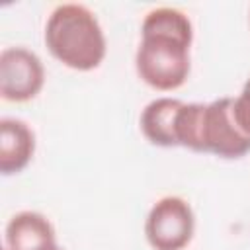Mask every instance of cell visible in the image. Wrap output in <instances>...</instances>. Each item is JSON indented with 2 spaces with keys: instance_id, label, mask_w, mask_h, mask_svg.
<instances>
[{
  "instance_id": "obj_1",
  "label": "cell",
  "mask_w": 250,
  "mask_h": 250,
  "mask_svg": "<svg viewBox=\"0 0 250 250\" xmlns=\"http://www.w3.org/2000/svg\"><path fill=\"white\" fill-rule=\"evenodd\" d=\"M193 23L178 8L160 6L145 14L135 51L137 76L158 92L182 88L191 70Z\"/></svg>"
},
{
  "instance_id": "obj_2",
  "label": "cell",
  "mask_w": 250,
  "mask_h": 250,
  "mask_svg": "<svg viewBox=\"0 0 250 250\" xmlns=\"http://www.w3.org/2000/svg\"><path fill=\"white\" fill-rule=\"evenodd\" d=\"M43 41L61 64L78 72L96 70L107 55L100 20L88 6L78 2H64L53 8L45 21Z\"/></svg>"
},
{
  "instance_id": "obj_3",
  "label": "cell",
  "mask_w": 250,
  "mask_h": 250,
  "mask_svg": "<svg viewBox=\"0 0 250 250\" xmlns=\"http://www.w3.org/2000/svg\"><path fill=\"white\" fill-rule=\"evenodd\" d=\"M176 137L178 146L225 160H236L250 152V137L242 133L232 115V98H219L209 104L184 102Z\"/></svg>"
},
{
  "instance_id": "obj_4",
  "label": "cell",
  "mask_w": 250,
  "mask_h": 250,
  "mask_svg": "<svg viewBox=\"0 0 250 250\" xmlns=\"http://www.w3.org/2000/svg\"><path fill=\"white\" fill-rule=\"evenodd\" d=\"M195 234V213L188 199L164 195L145 219V238L152 250H184Z\"/></svg>"
},
{
  "instance_id": "obj_5",
  "label": "cell",
  "mask_w": 250,
  "mask_h": 250,
  "mask_svg": "<svg viewBox=\"0 0 250 250\" xmlns=\"http://www.w3.org/2000/svg\"><path fill=\"white\" fill-rule=\"evenodd\" d=\"M45 66L27 47H4L0 53V96L12 104H23L43 90Z\"/></svg>"
},
{
  "instance_id": "obj_6",
  "label": "cell",
  "mask_w": 250,
  "mask_h": 250,
  "mask_svg": "<svg viewBox=\"0 0 250 250\" xmlns=\"http://www.w3.org/2000/svg\"><path fill=\"white\" fill-rule=\"evenodd\" d=\"M6 250H53L57 232L53 223L39 211H20L10 217L4 230Z\"/></svg>"
},
{
  "instance_id": "obj_7",
  "label": "cell",
  "mask_w": 250,
  "mask_h": 250,
  "mask_svg": "<svg viewBox=\"0 0 250 250\" xmlns=\"http://www.w3.org/2000/svg\"><path fill=\"white\" fill-rule=\"evenodd\" d=\"M35 154V133L18 117L0 119V172L14 176L23 172Z\"/></svg>"
},
{
  "instance_id": "obj_8",
  "label": "cell",
  "mask_w": 250,
  "mask_h": 250,
  "mask_svg": "<svg viewBox=\"0 0 250 250\" xmlns=\"http://www.w3.org/2000/svg\"><path fill=\"white\" fill-rule=\"evenodd\" d=\"M184 102L178 98H154L150 100L139 117V129L143 137L160 148H174L178 146L176 127H178V115Z\"/></svg>"
},
{
  "instance_id": "obj_9",
  "label": "cell",
  "mask_w": 250,
  "mask_h": 250,
  "mask_svg": "<svg viewBox=\"0 0 250 250\" xmlns=\"http://www.w3.org/2000/svg\"><path fill=\"white\" fill-rule=\"evenodd\" d=\"M232 115L242 133L250 137V78L244 82L240 94L232 98Z\"/></svg>"
},
{
  "instance_id": "obj_10",
  "label": "cell",
  "mask_w": 250,
  "mask_h": 250,
  "mask_svg": "<svg viewBox=\"0 0 250 250\" xmlns=\"http://www.w3.org/2000/svg\"><path fill=\"white\" fill-rule=\"evenodd\" d=\"M53 250H64V248H61V246H57V248H53Z\"/></svg>"
},
{
  "instance_id": "obj_11",
  "label": "cell",
  "mask_w": 250,
  "mask_h": 250,
  "mask_svg": "<svg viewBox=\"0 0 250 250\" xmlns=\"http://www.w3.org/2000/svg\"><path fill=\"white\" fill-rule=\"evenodd\" d=\"M248 20H250V18H248Z\"/></svg>"
}]
</instances>
